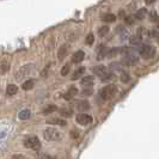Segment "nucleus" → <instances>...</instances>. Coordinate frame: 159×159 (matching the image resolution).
Instances as JSON below:
<instances>
[{
  "mask_svg": "<svg viewBox=\"0 0 159 159\" xmlns=\"http://www.w3.org/2000/svg\"><path fill=\"white\" fill-rule=\"evenodd\" d=\"M85 72V68L84 67H80V68H78V70H75V72L73 73V77H72V79L73 80H77L79 79L80 77L83 75V73Z\"/></svg>",
  "mask_w": 159,
  "mask_h": 159,
  "instance_id": "17",
  "label": "nucleus"
},
{
  "mask_svg": "<svg viewBox=\"0 0 159 159\" xmlns=\"http://www.w3.org/2000/svg\"><path fill=\"white\" fill-rule=\"evenodd\" d=\"M75 120L81 126H88V125H90L92 122V116H90V115L85 114V112H81L79 115H77V119Z\"/></svg>",
  "mask_w": 159,
  "mask_h": 159,
  "instance_id": "6",
  "label": "nucleus"
},
{
  "mask_svg": "<svg viewBox=\"0 0 159 159\" xmlns=\"http://www.w3.org/2000/svg\"><path fill=\"white\" fill-rule=\"evenodd\" d=\"M56 108L55 105H48V107H46L44 109H43V114H50V112H53V111H56Z\"/></svg>",
  "mask_w": 159,
  "mask_h": 159,
  "instance_id": "22",
  "label": "nucleus"
},
{
  "mask_svg": "<svg viewBox=\"0 0 159 159\" xmlns=\"http://www.w3.org/2000/svg\"><path fill=\"white\" fill-rule=\"evenodd\" d=\"M18 116H19V119H20V120L25 121V120L30 119V116H31V112L29 111V110H26V109H25V110H22V111L19 112V115H18Z\"/></svg>",
  "mask_w": 159,
  "mask_h": 159,
  "instance_id": "18",
  "label": "nucleus"
},
{
  "mask_svg": "<svg viewBox=\"0 0 159 159\" xmlns=\"http://www.w3.org/2000/svg\"><path fill=\"white\" fill-rule=\"evenodd\" d=\"M129 42H130V44H139L141 42V36L140 35H135V36L129 39Z\"/></svg>",
  "mask_w": 159,
  "mask_h": 159,
  "instance_id": "21",
  "label": "nucleus"
},
{
  "mask_svg": "<svg viewBox=\"0 0 159 159\" xmlns=\"http://www.w3.org/2000/svg\"><path fill=\"white\" fill-rule=\"evenodd\" d=\"M93 73H95L96 75H98V77H102L103 74L107 73V67L103 66V65H98V66H96L95 68H93Z\"/></svg>",
  "mask_w": 159,
  "mask_h": 159,
  "instance_id": "12",
  "label": "nucleus"
},
{
  "mask_svg": "<svg viewBox=\"0 0 159 159\" xmlns=\"http://www.w3.org/2000/svg\"><path fill=\"white\" fill-rule=\"evenodd\" d=\"M145 16H146V10H145V8H141L140 11H138V12L135 13L136 19H143Z\"/></svg>",
  "mask_w": 159,
  "mask_h": 159,
  "instance_id": "23",
  "label": "nucleus"
},
{
  "mask_svg": "<svg viewBox=\"0 0 159 159\" xmlns=\"http://www.w3.org/2000/svg\"><path fill=\"white\" fill-rule=\"evenodd\" d=\"M48 123H50V125H59V126H66V121L60 120V119L49 120V121H48Z\"/></svg>",
  "mask_w": 159,
  "mask_h": 159,
  "instance_id": "19",
  "label": "nucleus"
},
{
  "mask_svg": "<svg viewBox=\"0 0 159 159\" xmlns=\"http://www.w3.org/2000/svg\"><path fill=\"white\" fill-rule=\"evenodd\" d=\"M67 53H68V46H62V47H60L59 49V52H57V57H59V60L61 61V60H64L65 57L67 56Z\"/></svg>",
  "mask_w": 159,
  "mask_h": 159,
  "instance_id": "11",
  "label": "nucleus"
},
{
  "mask_svg": "<svg viewBox=\"0 0 159 159\" xmlns=\"http://www.w3.org/2000/svg\"><path fill=\"white\" fill-rule=\"evenodd\" d=\"M24 146L30 148V150H40L41 141L39 140L37 136H28V138L24 139Z\"/></svg>",
  "mask_w": 159,
  "mask_h": 159,
  "instance_id": "5",
  "label": "nucleus"
},
{
  "mask_svg": "<svg viewBox=\"0 0 159 159\" xmlns=\"http://www.w3.org/2000/svg\"><path fill=\"white\" fill-rule=\"evenodd\" d=\"M85 42H86V44H88V46H91V44L95 42V36H93V34H89L88 36H86Z\"/></svg>",
  "mask_w": 159,
  "mask_h": 159,
  "instance_id": "25",
  "label": "nucleus"
},
{
  "mask_svg": "<svg viewBox=\"0 0 159 159\" xmlns=\"http://www.w3.org/2000/svg\"><path fill=\"white\" fill-rule=\"evenodd\" d=\"M102 20L105 22V23H114V22L116 20V16L112 15V13H105V15H103V17H102Z\"/></svg>",
  "mask_w": 159,
  "mask_h": 159,
  "instance_id": "14",
  "label": "nucleus"
},
{
  "mask_svg": "<svg viewBox=\"0 0 159 159\" xmlns=\"http://www.w3.org/2000/svg\"><path fill=\"white\" fill-rule=\"evenodd\" d=\"M108 32H109V26L108 25H103L102 28H99L98 29V35L102 37V36H105V35H108Z\"/></svg>",
  "mask_w": 159,
  "mask_h": 159,
  "instance_id": "20",
  "label": "nucleus"
},
{
  "mask_svg": "<svg viewBox=\"0 0 159 159\" xmlns=\"http://www.w3.org/2000/svg\"><path fill=\"white\" fill-rule=\"evenodd\" d=\"M17 91H18V88H17L16 85H13V84H10L7 86V89H6V93H7L8 96L16 95Z\"/></svg>",
  "mask_w": 159,
  "mask_h": 159,
  "instance_id": "16",
  "label": "nucleus"
},
{
  "mask_svg": "<svg viewBox=\"0 0 159 159\" xmlns=\"http://www.w3.org/2000/svg\"><path fill=\"white\" fill-rule=\"evenodd\" d=\"M112 78H114V74L107 72L105 74H103V75L101 77V80H102V81H109V80H111Z\"/></svg>",
  "mask_w": 159,
  "mask_h": 159,
  "instance_id": "24",
  "label": "nucleus"
},
{
  "mask_svg": "<svg viewBox=\"0 0 159 159\" xmlns=\"http://www.w3.org/2000/svg\"><path fill=\"white\" fill-rule=\"evenodd\" d=\"M83 95L84 96L92 95V90H91V89H86V90H84V91H83Z\"/></svg>",
  "mask_w": 159,
  "mask_h": 159,
  "instance_id": "31",
  "label": "nucleus"
},
{
  "mask_svg": "<svg viewBox=\"0 0 159 159\" xmlns=\"http://www.w3.org/2000/svg\"><path fill=\"white\" fill-rule=\"evenodd\" d=\"M43 136L47 141H59L61 139V133L59 130H56L55 128H46L43 132Z\"/></svg>",
  "mask_w": 159,
  "mask_h": 159,
  "instance_id": "1",
  "label": "nucleus"
},
{
  "mask_svg": "<svg viewBox=\"0 0 159 159\" xmlns=\"http://www.w3.org/2000/svg\"><path fill=\"white\" fill-rule=\"evenodd\" d=\"M77 93H78V89L75 88V86H72V88L68 89V91L64 95V98L65 99H72Z\"/></svg>",
  "mask_w": 159,
  "mask_h": 159,
  "instance_id": "10",
  "label": "nucleus"
},
{
  "mask_svg": "<svg viewBox=\"0 0 159 159\" xmlns=\"http://www.w3.org/2000/svg\"><path fill=\"white\" fill-rule=\"evenodd\" d=\"M60 112H61L62 116H66V117H70V116L72 115V112L70 111V110H61Z\"/></svg>",
  "mask_w": 159,
  "mask_h": 159,
  "instance_id": "30",
  "label": "nucleus"
},
{
  "mask_svg": "<svg viewBox=\"0 0 159 159\" xmlns=\"http://www.w3.org/2000/svg\"><path fill=\"white\" fill-rule=\"evenodd\" d=\"M156 0H145V2H146V5H151V4H153Z\"/></svg>",
  "mask_w": 159,
  "mask_h": 159,
  "instance_id": "34",
  "label": "nucleus"
},
{
  "mask_svg": "<svg viewBox=\"0 0 159 159\" xmlns=\"http://www.w3.org/2000/svg\"><path fill=\"white\" fill-rule=\"evenodd\" d=\"M139 61V56L135 55V54H127V55L123 57V64L127 65V66H134V65L138 64Z\"/></svg>",
  "mask_w": 159,
  "mask_h": 159,
  "instance_id": "7",
  "label": "nucleus"
},
{
  "mask_svg": "<svg viewBox=\"0 0 159 159\" xmlns=\"http://www.w3.org/2000/svg\"><path fill=\"white\" fill-rule=\"evenodd\" d=\"M84 57H85V53L83 52V50H78V52H75L73 56H72V61L74 62V64H79L83 60H84Z\"/></svg>",
  "mask_w": 159,
  "mask_h": 159,
  "instance_id": "8",
  "label": "nucleus"
},
{
  "mask_svg": "<svg viewBox=\"0 0 159 159\" xmlns=\"http://www.w3.org/2000/svg\"><path fill=\"white\" fill-rule=\"evenodd\" d=\"M93 77H91V75H88V77H84L83 79H81V85L83 86H92L93 85Z\"/></svg>",
  "mask_w": 159,
  "mask_h": 159,
  "instance_id": "13",
  "label": "nucleus"
},
{
  "mask_svg": "<svg viewBox=\"0 0 159 159\" xmlns=\"http://www.w3.org/2000/svg\"><path fill=\"white\" fill-rule=\"evenodd\" d=\"M0 68H1L2 72H6L8 70V64L7 62H1V64H0Z\"/></svg>",
  "mask_w": 159,
  "mask_h": 159,
  "instance_id": "28",
  "label": "nucleus"
},
{
  "mask_svg": "<svg viewBox=\"0 0 159 159\" xmlns=\"http://www.w3.org/2000/svg\"><path fill=\"white\" fill-rule=\"evenodd\" d=\"M139 54L143 59L150 60V59L154 57V55H156V48L152 47V46H148V44H143L139 49Z\"/></svg>",
  "mask_w": 159,
  "mask_h": 159,
  "instance_id": "3",
  "label": "nucleus"
},
{
  "mask_svg": "<svg viewBox=\"0 0 159 159\" xmlns=\"http://www.w3.org/2000/svg\"><path fill=\"white\" fill-rule=\"evenodd\" d=\"M90 109V104L88 101H79L77 103V110L78 111H88Z\"/></svg>",
  "mask_w": 159,
  "mask_h": 159,
  "instance_id": "9",
  "label": "nucleus"
},
{
  "mask_svg": "<svg viewBox=\"0 0 159 159\" xmlns=\"http://www.w3.org/2000/svg\"><path fill=\"white\" fill-rule=\"evenodd\" d=\"M34 85H35V80L29 79V80H26L25 83H23L22 89H23V90H25V91H29V90H31V89L34 88Z\"/></svg>",
  "mask_w": 159,
  "mask_h": 159,
  "instance_id": "15",
  "label": "nucleus"
},
{
  "mask_svg": "<svg viewBox=\"0 0 159 159\" xmlns=\"http://www.w3.org/2000/svg\"><path fill=\"white\" fill-rule=\"evenodd\" d=\"M35 70V65L34 64H28V65H25V66H23L19 71L17 72V74H16V79L17 80H23L24 79V77H28V75H30L31 74V72Z\"/></svg>",
  "mask_w": 159,
  "mask_h": 159,
  "instance_id": "4",
  "label": "nucleus"
},
{
  "mask_svg": "<svg viewBox=\"0 0 159 159\" xmlns=\"http://www.w3.org/2000/svg\"><path fill=\"white\" fill-rule=\"evenodd\" d=\"M117 53H121V49H119V48H114V49H111V50H109V56H115L117 55Z\"/></svg>",
  "mask_w": 159,
  "mask_h": 159,
  "instance_id": "27",
  "label": "nucleus"
},
{
  "mask_svg": "<svg viewBox=\"0 0 159 159\" xmlns=\"http://www.w3.org/2000/svg\"><path fill=\"white\" fill-rule=\"evenodd\" d=\"M117 92V88L115 85H107L101 90V97L103 101H109L115 97Z\"/></svg>",
  "mask_w": 159,
  "mask_h": 159,
  "instance_id": "2",
  "label": "nucleus"
},
{
  "mask_svg": "<svg viewBox=\"0 0 159 159\" xmlns=\"http://www.w3.org/2000/svg\"><path fill=\"white\" fill-rule=\"evenodd\" d=\"M126 23L133 24V18H132V17H126Z\"/></svg>",
  "mask_w": 159,
  "mask_h": 159,
  "instance_id": "33",
  "label": "nucleus"
},
{
  "mask_svg": "<svg viewBox=\"0 0 159 159\" xmlns=\"http://www.w3.org/2000/svg\"><path fill=\"white\" fill-rule=\"evenodd\" d=\"M70 70H71V66H70V64H67V65H65L64 67H62V70H61V74L62 75H67L68 73H70Z\"/></svg>",
  "mask_w": 159,
  "mask_h": 159,
  "instance_id": "26",
  "label": "nucleus"
},
{
  "mask_svg": "<svg viewBox=\"0 0 159 159\" xmlns=\"http://www.w3.org/2000/svg\"><path fill=\"white\" fill-rule=\"evenodd\" d=\"M121 79H122V81H125V83H127L128 80H129V77H128V74L126 73V72H123V73H122Z\"/></svg>",
  "mask_w": 159,
  "mask_h": 159,
  "instance_id": "29",
  "label": "nucleus"
},
{
  "mask_svg": "<svg viewBox=\"0 0 159 159\" xmlns=\"http://www.w3.org/2000/svg\"><path fill=\"white\" fill-rule=\"evenodd\" d=\"M11 159H28L26 157H24L22 154H15V156H12V158Z\"/></svg>",
  "mask_w": 159,
  "mask_h": 159,
  "instance_id": "32",
  "label": "nucleus"
}]
</instances>
